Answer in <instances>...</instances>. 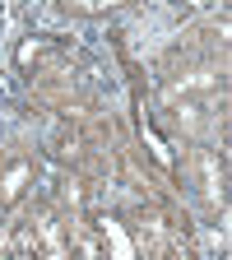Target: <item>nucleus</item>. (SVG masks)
<instances>
[{"label":"nucleus","instance_id":"f257e3e1","mask_svg":"<svg viewBox=\"0 0 232 260\" xmlns=\"http://www.w3.org/2000/svg\"><path fill=\"white\" fill-rule=\"evenodd\" d=\"M32 181V162H14V168L0 177V205H19V195Z\"/></svg>","mask_w":232,"mask_h":260},{"label":"nucleus","instance_id":"f03ea898","mask_svg":"<svg viewBox=\"0 0 232 260\" xmlns=\"http://www.w3.org/2000/svg\"><path fill=\"white\" fill-rule=\"evenodd\" d=\"M38 246H47L51 255H65V242H60V223L56 218H38Z\"/></svg>","mask_w":232,"mask_h":260},{"label":"nucleus","instance_id":"7ed1b4c3","mask_svg":"<svg viewBox=\"0 0 232 260\" xmlns=\"http://www.w3.org/2000/svg\"><path fill=\"white\" fill-rule=\"evenodd\" d=\"M172 121L186 130V135H195V130H200V103H186V98L172 103Z\"/></svg>","mask_w":232,"mask_h":260},{"label":"nucleus","instance_id":"20e7f679","mask_svg":"<svg viewBox=\"0 0 232 260\" xmlns=\"http://www.w3.org/2000/svg\"><path fill=\"white\" fill-rule=\"evenodd\" d=\"M42 56H47V38H23V42H19V51H14L19 70H28V65H38Z\"/></svg>","mask_w":232,"mask_h":260},{"label":"nucleus","instance_id":"39448f33","mask_svg":"<svg viewBox=\"0 0 232 260\" xmlns=\"http://www.w3.org/2000/svg\"><path fill=\"white\" fill-rule=\"evenodd\" d=\"M205 190L214 195V200H218V195H223V172H218V162H214V153H205Z\"/></svg>","mask_w":232,"mask_h":260},{"label":"nucleus","instance_id":"423d86ee","mask_svg":"<svg viewBox=\"0 0 232 260\" xmlns=\"http://www.w3.org/2000/svg\"><path fill=\"white\" fill-rule=\"evenodd\" d=\"M79 153H84V140H79V135H60V140H56V158H70V162H75Z\"/></svg>","mask_w":232,"mask_h":260},{"label":"nucleus","instance_id":"0eeeda50","mask_svg":"<svg viewBox=\"0 0 232 260\" xmlns=\"http://www.w3.org/2000/svg\"><path fill=\"white\" fill-rule=\"evenodd\" d=\"M70 5H75V10H88V14H93V10H112L116 0H70Z\"/></svg>","mask_w":232,"mask_h":260},{"label":"nucleus","instance_id":"6e6552de","mask_svg":"<svg viewBox=\"0 0 232 260\" xmlns=\"http://www.w3.org/2000/svg\"><path fill=\"white\" fill-rule=\"evenodd\" d=\"M181 5H209V0H181Z\"/></svg>","mask_w":232,"mask_h":260},{"label":"nucleus","instance_id":"1a4fd4ad","mask_svg":"<svg viewBox=\"0 0 232 260\" xmlns=\"http://www.w3.org/2000/svg\"><path fill=\"white\" fill-rule=\"evenodd\" d=\"M0 246H10V237H5V228H0Z\"/></svg>","mask_w":232,"mask_h":260}]
</instances>
